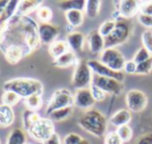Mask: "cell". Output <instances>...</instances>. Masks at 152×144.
<instances>
[{
	"instance_id": "cell-31",
	"label": "cell",
	"mask_w": 152,
	"mask_h": 144,
	"mask_svg": "<svg viewBox=\"0 0 152 144\" xmlns=\"http://www.w3.org/2000/svg\"><path fill=\"white\" fill-rule=\"evenodd\" d=\"M37 15H38L39 19L42 21V23H48V22H50V20L52 19L53 13L50 7L42 5V7L37 10Z\"/></svg>"
},
{
	"instance_id": "cell-18",
	"label": "cell",
	"mask_w": 152,
	"mask_h": 144,
	"mask_svg": "<svg viewBox=\"0 0 152 144\" xmlns=\"http://www.w3.org/2000/svg\"><path fill=\"white\" fill-rule=\"evenodd\" d=\"M19 3V0H10L7 2V7H4L2 14L0 16V27H3L14 16H16Z\"/></svg>"
},
{
	"instance_id": "cell-27",
	"label": "cell",
	"mask_w": 152,
	"mask_h": 144,
	"mask_svg": "<svg viewBox=\"0 0 152 144\" xmlns=\"http://www.w3.org/2000/svg\"><path fill=\"white\" fill-rule=\"evenodd\" d=\"M100 7H101V1H98V0H88V1H86L85 12L89 18L95 19L99 15Z\"/></svg>"
},
{
	"instance_id": "cell-38",
	"label": "cell",
	"mask_w": 152,
	"mask_h": 144,
	"mask_svg": "<svg viewBox=\"0 0 152 144\" xmlns=\"http://www.w3.org/2000/svg\"><path fill=\"white\" fill-rule=\"evenodd\" d=\"M90 90H91V93H92V96H93L94 100L95 101H103L106 97V93L104 91H102L101 89L97 88L96 86H93L91 85L90 87Z\"/></svg>"
},
{
	"instance_id": "cell-7",
	"label": "cell",
	"mask_w": 152,
	"mask_h": 144,
	"mask_svg": "<svg viewBox=\"0 0 152 144\" xmlns=\"http://www.w3.org/2000/svg\"><path fill=\"white\" fill-rule=\"evenodd\" d=\"M27 133L37 141L45 142L55 133L54 124L49 118H41L36 124H34Z\"/></svg>"
},
{
	"instance_id": "cell-41",
	"label": "cell",
	"mask_w": 152,
	"mask_h": 144,
	"mask_svg": "<svg viewBox=\"0 0 152 144\" xmlns=\"http://www.w3.org/2000/svg\"><path fill=\"white\" fill-rule=\"evenodd\" d=\"M137 19H139V22L143 26H145V27H147V28L152 27V16L144 15V14L139 13Z\"/></svg>"
},
{
	"instance_id": "cell-43",
	"label": "cell",
	"mask_w": 152,
	"mask_h": 144,
	"mask_svg": "<svg viewBox=\"0 0 152 144\" xmlns=\"http://www.w3.org/2000/svg\"><path fill=\"white\" fill-rule=\"evenodd\" d=\"M135 144H152V134H145L142 135L137 140Z\"/></svg>"
},
{
	"instance_id": "cell-2",
	"label": "cell",
	"mask_w": 152,
	"mask_h": 144,
	"mask_svg": "<svg viewBox=\"0 0 152 144\" xmlns=\"http://www.w3.org/2000/svg\"><path fill=\"white\" fill-rule=\"evenodd\" d=\"M4 91H13L21 98H27L31 95H42L44 86L40 81L28 77H18L5 82L3 84Z\"/></svg>"
},
{
	"instance_id": "cell-6",
	"label": "cell",
	"mask_w": 152,
	"mask_h": 144,
	"mask_svg": "<svg viewBox=\"0 0 152 144\" xmlns=\"http://www.w3.org/2000/svg\"><path fill=\"white\" fill-rule=\"evenodd\" d=\"M74 106V95L68 89L57 90L53 93L52 97L50 98L47 106L46 114L50 115L52 112L58 110V109L67 108V107Z\"/></svg>"
},
{
	"instance_id": "cell-11",
	"label": "cell",
	"mask_w": 152,
	"mask_h": 144,
	"mask_svg": "<svg viewBox=\"0 0 152 144\" xmlns=\"http://www.w3.org/2000/svg\"><path fill=\"white\" fill-rule=\"evenodd\" d=\"M88 65L91 68L92 72H93L94 74H97V75H99V76H103V77L114 79L118 82H121V83H123V81H124L125 75L123 72L114 71V70L110 69L107 66L102 64L100 61H97V60H90V61H88Z\"/></svg>"
},
{
	"instance_id": "cell-45",
	"label": "cell",
	"mask_w": 152,
	"mask_h": 144,
	"mask_svg": "<svg viewBox=\"0 0 152 144\" xmlns=\"http://www.w3.org/2000/svg\"><path fill=\"white\" fill-rule=\"evenodd\" d=\"M7 2H9L7 0H0V16H1V14H2L4 7H7Z\"/></svg>"
},
{
	"instance_id": "cell-34",
	"label": "cell",
	"mask_w": 152,
	"mask_h": 144,
	"mask_svg": "<svg viewBox=\"0 0 152 144\" xmlns=\"http://www.w3.org/2000/svg\"><path fill=\"white\" fill-rule=\"evenodd\" d=\"M151 57H152L151 53H150L145 47L142 46L141 48L135 52L134 57H133V62L137 65V64H141V63H143V62L149 60Z\"/></svg>"
},
{
	"instance_id": "cell-22",
	"label": "cell",
	"mask_w": 152,
	"mask_h": 144,
	"mask_svg": "<svg viewBox=\"0 0 152 144\" xmlns=\"http://www.w3.org/2000/svg\"><path fill=\"white\" fill-rule=\"evenodd\" d=\"M65 17L68 24L71 27H78L83 25V20H85L83 11H79V10H70V11L65 12Z\"/></svg>"
},
{
	"instance_id": "cell-42",
	"label": "cell",
	"mask_w": 152,
	"mask_h": 144,
	"mask_svg": "<svg viewBox=\"0 0 152 144\" xmlns=\"http://www.w3.org/2000/svg\"><path fill=\"white\" fill-rule=\"evenodd\" d=\"M137 64L133 62V60L130 61H126L124 65V72L128 73V74H135V71H137Z\"/></svg>"
},
{
	"instance_id": "cell-32",
	"label": "cell",
	"mask_w": 152,
	"mask_h": 144,
	"mask_svg": "<svg viewBox=\"0 0 152 144\" xmlns=\"http://www.w3.org/2000/svg\"><path fill=\"white\" fill-rule=\"evenodd\" d=\"M115 26H116V20L110 19V20H106L103 23L100 25L99 27V32L103 38H106L107 36H110L112 34V32L114 30Z\"/></svg>"
},
{
	"instance_id": "cell-5",
	"label": "cell",
	"mask_w": 152,
	"mask_h": 144,
	"mask_svg": "<svg viewBox=\"0 0 152 144\" xmlns=\"http://www.w3.org/2000/svg\"><path fill=\"white\" fill-rule=\"evenodd\" d=\"M93 72L88 65V61H80L77 63L72 77V86L77 89L90 88L92 85Z\"/></svg>"
},
{
	"instance_id": "cell-12",
	"label": "cell",
	"mask_w": 152,
	"mask_h": 144,
	"mask_svg": "<svg viewBox=\"0 0 152 144\" xmlns=\"http://www.w3.org/2000/svg\"><path fill=\"white\" fill-rule=\"evenodd\" d=\"M61 34V29L58 26L50 23H41L39 25V39L41 44L50 46L53 42H55L57 37Z\"/></svg>"
},
{
	"instance_id": "cell-13",
	"label": "cell",
	"mask_w": 152,
	"mask_h": 144,
	"mask_svg": "<svg viewBox=\"0 0 152 144\" xmlns=\"http://www.w3.org/2000/svg\"><path fill=\"white\" fill-rule=\"evenodd\" d=\"M118 9L117 12L119 13L121 18L123 19H130L137 13H140V1L134 0H124V1H119L117 4Z\"/></svg>"
},
{
	"instance_id": "cell-19",
	"label": "cell",
	"mask_w": 152,
	"mask_h": 144,
	"mask_svg": "<svg viewBox=\"0 0 152 144\" xmlns=\"http://www.w3.org/2000/svg\"><path fill=\"white\" fill-rule=\"evenodd\" d=\"M131 120V112L126 109H122L119 110L110 117V122L112 123L114 126L120 127L123 125H128V123Z\"/></svg>"
},
{
	"instance_id": "cell-49",
	"label": "cell",
	"mask_w": 152,
	"mask_h": 144,
	"mask_svg": "<svg viewBox=\"0 0 152 144\" xmlns=\"http://www.w3.org/2000/svg\"><path fill=\"white\" fill-rule=\"evenodd\" d=\"M26 144H30V143H26Z\"/></svg>"
},
{
	"instance_id": "cell-28",
	"label": "cell",
	"mask_w": 152,
	"mask_h": 144,
	"mask_svg": "<svg viewBox=\"0 0 152 144\" xmlns=\"http://www.w3.org/2000/svg\"><path fill=\"white\" fill-rule=\"evenodd\" d=\"M24 102H25V107L28 109V110L31 111H39L43 106V98L42 95H39V94H36V95H31L29 97L25 98L24 99Z\"/></svg>"
},
{
	"instance_id": "cell-3",
	"label": "cell",
	"mask_w": 152,
	"mask_h": 144,
	"mask_svg": "<svg viewBox=\"0 0 152 144\" xmlns=\"http://www.w3.org/2000/svg\"><path fill=\"white\" fill-rule=\"evenodd\" d=\"M78 124L86 132L95 137L105 136L107 129V120L101 112L97 110H88L79 117Z\"/></svg>"
},
{
	"instance_id": "cell-16",
	"label": "cell",
	"mask_w": 152,
	"mask_h": 144,
	"mask_svg": "<svg viewBox=\"0 0 152 144\" xmlns=\"http://www.w3.org/2000/svg\"><path fill=\"white\" fill-rule=\"evenodd\" d=\"M15 122V112L13 108L7 104H0V127L5 129V127L11 126Z\"/></svg>"
},
{
	"instance_id": "cell-36",
	"label": "cell",
	"mask_w": 152,
	"mask_h": 144,
	"mask_svg": "<svg viewBox=\"0 0 152 144\" xmlns=\"http://www.w3.org/2000/svg\"><path fill=\"white\" fill-rule=\"evenodd\" d=\"M104 144H124L116 131L108 132L104 136Z\"/></svg>"
},
{
	"instance_id": "cell-1",
	"label": "cell",
	"mask_w": 152,
	"mask_h": 144,
	"mask_svg": "<svg viewBox=\"0 0 152 144\" xmlns=\"http://www.w3.org/2000/svg\"><path fill=\"white\" fill-rule=\"evenodd\" d=\"M2 28L0 50L10 46L22 49L28 55L41 46L39 39V25L29 16H14Z\"/></svg>"
},
{
	"instance_id": "cell-17",
	"label": "cell",
	"mask_w": 152,
	"mask_h": 144,
	"mask_svg": "<svg viewBox=\"0 0 152 144\" xmlns=\"http://www.w3.org/2000/svg\"><path fill=\"white\" fill-rule=\"evenodd\" d=\"M67 43L71 51L80 52L85 44V36L79 32H72L67 36Z\"/></svg>"
},
{
	"instance_id": "cell-37",
	"label": "cell",
	"mask_w": 152,
	"mask_h": 144,
	"mask_svg": "<svg viewBox=\"0 0 152 144\" xmlns=\"http://www.w3.org/2000/svg\"><path fill=\"white\" fill-rule=\"evenodd\" d=\"M142 42H143V46L152 55V30L147 29L143 32V35H142Z\"/></svg>"
},
{
	"instance_id": "cell-33",
	"label": "cell",
	"mask_w": 152,
	"mask_h": 144,
	"mask_svg": "<svg viewBox=\"0 0 152 144\" xmlns=\"http://www.w3.org/2000/svg\"><path fill=\"white\" fill-rule=\"evenodd\" d=\"M152 71V57L149 60L143 62L141 64H137V71L135 74L137 75H147Z\"/></svg>"
},
{
	"instance_id": "cell-29",
	"label": "cell",
	"mask_w": 152,
	"mask_h": 144,
	"mask_svg": "<svg viewBox=\"0 0 152 144\" xmlns=\"http://www.w3.org/2000/svg\"><path fill=\"white\" fill-rule=\"evenodd\" d=\"M20 100H21V97L13 91H4V93L1 96V101H2V104L12 107V108H13L14 106H16L18 102H20Z\"/></svg>"
},
{
	"instance_id": "cell-8",
	"label": "cell",
	"mask_w": 152,
	"mask_h": 144,
	"mask_svg": "<svg viewBox=\"0 0 152 144\" xmlns=\"http://www.w3.org/2000/svg\"><path fill=\"white\" fill-rule=\"evenodd\" d=\"M100 62L114 71L122 72L125 65V57L118 49L105 48L100 54Z\"/></svg>"
},
{
	"instance_id": "cell-9",
	"label": "cell",
	"mask_w": 152,
	"mask_h": 144,
	"mask_svg": "<svg viewBox=\"0 0 152 144\" xmlns=\"http://www.w3.org/2000/svg\"><path fill=\"white\" fill-rule=\"evenodd\" d=\"M92 85L96 86L105 93L113 94V95H120L124 90V85L121 82H118L114 79H110V77L99 76L94 73L93 79H92Z\"/></svg>"
},
{
	"instance_id": "cell-20",
	"label": "cell",
	"mask_w": 152,
	"mask_h": 144,
	"mask_svg": "<svg viewBox=\"0 0 152 144\" xmlns=\"http://www.w3.org/2000/svg\"><path fill=\"white\" fill-rule=\"evenodd\" d=\"M42 4L43 1H40V0H24V1H20L16 15L28 16V14L34 11H37L39 7H42Z\"/></svg>"
},
{
	"instance_id": "cell-30",
	"label": "cell",
	"mask_w": 152,
	"mask_h": 144,
	"mask_svg": "<svg viewBox=\"0 0 152 144\" xmlns=\"http://www.w3.org/2000/svg\"><path fill=\"white\" fill-rule=\"evenodd\" d=\"M72 110H73V107H67V108L58 109V110L54 111V112H52L49 115V119L55 121H63L70 116V114L72 113Z\"/></svg>"
},
{
	"instance_id": "cell-48",
	"label": "cell",
	"mask_w": 152,
	"mask_h": 144,
	"mask_svg": "<svg viewBox=\"0 0 152 144\" xmlns=\"http://www.w3.org/2000/svg\"><path fill=\"white\" fill-rule=\"evenodd\" d=\"M0 144H1V140H0Z\"/></svg>"
},
{
	"instance_id": "cell-24",
	"label": "cell",
	"mask_w": 152,
	"mask_h": 144,
	"mask_svg": "<svg viewBox=\"0 0 152 144\" xmlns=\"http://www.w3.org/2000/svg\"><path fill=\"white\" fill-rule=\"evenodd\" d=\"M56 5L64 12L70 11V10H79L83 11L86 7L85 0H68V1H58Z\"/></svg>"
},
{
	"instance_id": "cell-47",
	"label": "cell",
	"mask_w": 152,
	"mask_h": 144,
	"mask_svg": "<svg viewBox=\"0 0 152 144\" xmlns=\"http://www.w3.org/2000/svg\"><path fill=\"white\" fill-rule=\"evenodd\" d=\"M1 39H2V28L0 27V42H1Z\"/></svg>"
},
{
	"instance_id": "cell-4",
	"label": "cell",
	"mask_w": 152,
	"mask_h": 144,
	"mask_svg": "<svg viewBox=\"0 0 152 144\" xmlns=\"http://www.w3.org/2000/svg\"><path fill=\"white\" fill-rule=\"evenodd\" d=\"M132 32V23L130 20L119 18L116 20V26L110 36L104 38L105 48H116V46L124 44L129 39Z\"/></svg>"
},
{
	"instance_id": "cell-25",
	"label": "cell",
	"mask_w": 152,
	"mask_h": 144,
	"mask_svg": "<svg viewBox=\"0 0 152 144\" xmlns=\"http://www.w3.org/2000/svg\"><path fill=\"white\" fill-rule=\"evenodd\" d=\"M42 117L39 115L38 112L36 111H31L26 109L23 113V125H24V129L26 132L30 129L34 124H36Z\"/></svg>"
},
{
	"instance_id": "cell-23",
	"label": "cell",
	"mask_w": 152,
	"mask_h": 144,
	"mask_svg": "<svg viewBox=\"0 0 152 144\" xmlns=\"http://www.w3.org/2000/svg\"><path fill=\"white\" fill-rule=\"evenodd\" d=\"M48 51H49V54H50L53 59H56V57L63 55L64 53L70 51V47H69V45H68L67 41L56 40L55 42H53L52 44L49 46Z\"/></svg>"
},
{
	"instance_id": "cell-21",
	"label": "cell",
	"mask_w": 152,
	"mask_h": 144,
	"mask_svg": "<svg viewBox=\"0 0 152 144\" xmlns=\"http://www.w3.org/2000/svg\"><path fill=\"white\" fill-rule=\"evenodd\" d=\"M74 64H77V57H76L75 52L71 50L54 59L52 62V65L58 68H67L74 65Z\"/></svg>"
},
{
	"instance_id": "cell-10",
	"label": "cell",
	"mask_w": 152,
	"mask_h": 144,
	"mask_svg": "<svg viewBox=\"0 0 152 144\" xmlns=\"http://www.w3.org/2000/svg\"><path fill=\"white\" fill-rule=\"evenodd\" d=\"M126 106L130 112L140 113L144 111L147 107L148 98L143 91L137 89L129 90L126 93Z\"/></svg>"
},
{
	"instance_id": "cell-26",
	"label": "cell",
	"mask_w": 152,
	"mask_h": 144,
	"mask_svg": "<svg viewBox=\"0 0 152 144\" xmlns=\"http://www.w3.org/2000/svg\"><path fill=\"white\" fill-rule=\"evenodd\" d=\"M7 144H26V133L22 129H12L7 137Z\"/></svg>"
},
{
	"instance_id": "cell-35",
	"label": "cell",
	"mask_w": 152,
	"mask_h": 144,
	"mask_svg": "<svg viewBox=\"0 0 152 144\" xmlns=\"http://www.w3.org/2000/svg\"><path fill=\"white\" fill-rule=\"evenodd\" d=\"M117 133H118L119 137L122 139L123 142H128L132 138V129L129 125H123L117 129Z\"/></svg>"
},
{
	"instance_id": "cell-14",
	"label": "cell",
	"mask_w": 152,
	"mask_h": 144,
	"mask_svg": "<svg viewBox=\"0 0 152 144\" xmlns=\"http://www.w3.org/2000/svg\"><path fill=\"white\" fill-rule=\"evenodd\" d=\"M88 44H89L90 51L93 55L101 54L102 51L105 49V42L104 38L100 35L99 30H92L88 35Z\"/></svg>"
},
{
	"instance_id": "cell-44",
	"label": "cell",
	"mask_w": 152,
	"mask_h": 144,
	"mask_svg": "<svg viewBox=\"0 0 152 144\" xmlns=\"http://www.w3.org/2000/svg\"><path fill=\"white\" fill-rule=\"evenodd\" d=\"M43 144H61V138H59L58 134L54 133L48 140L43 142Z\"/></svg>"
},
{
	"instance_id": "cell-46",
	"label": "cell",
	"mask_w": 152,
	"mask_h": 144,
	"mask_svg": "<svg viewBox=\"0 0 152 144\" xmlns=\"http://www.w3.org/2000/svg\"><path fill=\"white\" fill-rule=\"evenodd\" d=\"M78 144H90V142H89V140H87V139H85V138H83V139L81 140Z\"/></svg>"
},
{
	"instance_id": "cell-39",
	"label": "cell",
	"mask_w": 152,
	"mask_h": 144,
	"mask_svg": "<svg viewBox=\"0 0 152 144\" xmlns=\"http://www.w3.org/2000/svg\"><path fill=\"white\" fill-rule=\"evenodd\" d=\"M83 139V138L79 134L70 133L66 136L65 140H64V144H78Z\"/></svg>"
},
{
	"instance_id": "cell-15",
	"label": "cell",
	"mask_w": 152,
	"mask_h": 144,
	"mask_svg": "<svg viewBox=\"0 0 152 144\" xmlns=\"http://www.w3.org/2000/svg\"><path fill=\"white\" fill-rule=\"evenodd\" d=\"M95 100L92 96L90 88L77 89L74 94V104L80 109H90L94 106Z\"/></svg>"
},
{
	"instance_id": "cell-40",
	"label": "cell",
	"mask_w": 152,
	"mask_h": 144,
	"mask_svg": "<svg viewBox=\"0 0 152 144\" xmlns=\"http://www.w3.org/2000/svg\"><path fill=\"white\" fill-rule=\"evenodd\" d=\"M140 13L152 16V1H140Z\"/></svg>"
}]
</instances>
